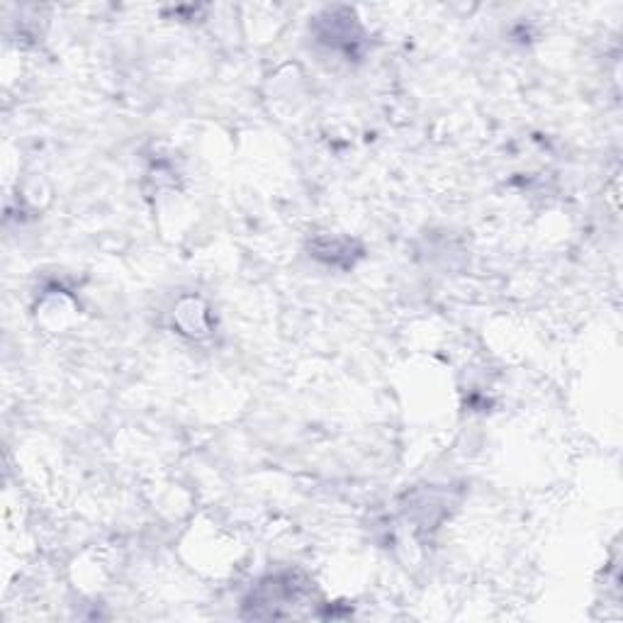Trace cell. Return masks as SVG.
<instances>
[{
    "label": "cell",
    "mask_w": 623,
    "mask_h": 623,
    "mask_svg": "<svg viewBox=\"0 0 623 623\" xmlns=\"http://www.w3.org/2000/svg\"><path fill=\"white\" fill-rule=\"evenodd\" d=\"M302 597V587L295 585L293 577L288 580H280V577H273L268 585L258 587L254 604L256 606H271L266 619H278V616H285L283 606H293V602Z\"/></svg>",
    "instance_id": "cell-1"
}]
</instances>
